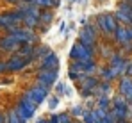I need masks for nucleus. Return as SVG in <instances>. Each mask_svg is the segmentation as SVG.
<instances>
[{
  "mask_svg": "<svg viewBox=\"0 0 132 123\" xmlns=\"http://www.w3.org/2000/svg\"><path fill=\"white\" fill-rule=\"evenodd\" d=\"M36 105L38 103L34 102L32 98H29L27 95H23L22 98L18 100V103H16V112L20 114V118H22L23 121H27L29 118H32V114H34V111H36Z\"/></svg>",
  "mask_w": 132,
  "mask_h": 123,
  "instance_id": "nucleus-1",
  "label": "nucleus"
},
{
  "mask_svg": "<svg viewBox=\"0 0 132 123\" xmlns=\"http://www.w3.org/2000/svg\"><path fill=\"white\" fill-rule=\"evenodd\" d=\"M71 57L75 62H82V64H93V50L84 46L82 43H77L71 48Z\"/></svg>",
  "mask_w": 132,
  "mask_h": 123,
  "instance_id": "nucleus-2",
  "label": "nucleus"
},
{
  "mask_svg": "<svg viewBox=\"0 0 132 123\" xmlns=\"http://www.w3.org/2000/svg\"><path fill=\"white\" fill-rule=\"evenodd\" d=\"M32 61H34L32 57H23V55L14 54V55H11V59L7 61V73H9V71H20L27 64H30Z\"/></svg>",
  "mask_w": 132,
  "mask_h": 123,
  "instance_id": "nucleus-3",
  "label": "nucleus"
},
{
  "mask_svg": "<svg viewBox=\"0 0 132 123\" xmlns=\"http://www.w3.org/2000/svg\"><path fill=\"white\" fill-rule=\"evenodd\" d=\"M22 48V43L16 39L14 36L11 34H5L0 38V50L2 52H18Z\"/></svg>",
  "mask_w": 132,
  "mask_h": 123,
  "instance_id": "nucleus-4",
  "label": "nucleus"
},
{
  "mask_svg": "<svg viewBox=\"0 0 132 123\" xmlns=\"http://www.w3.org/2000/svg\"><path fill=\"white\" fill-rule=\"evenodd\" d=\"M98 27L104 30V32H112V30H118L116 27V16L114 14H100L98 18Z\"/></svg>",
  "mask_w": 132,
  "mask_h": 123,
  "instance_id": "nucleus-5",
  "label": "nucleus"
},
{
  "mask_svg": "<svg viewBox=\"0 0 132 123\" xmlns=\"http://www.w3.org/2000/svg\"><path fill=\"white\" fill-rule=\"evenodd\" d=\"M55 77H57V70H39V73H38V86L48 87L52 82L55 80Z\"/></svg>",
  "mask_w": 132,
  "mask_h": 123,
  "instance_id": "nucleus-6",
  "label": "nucleus"
},
{
  "mask_svg": "<svg viewBox=\"0 0 132 123\" xmlns=\"http://www.w3.org/2000/svg\"><path fill=\"white\" fill-rule=\"evenodd\" d=\"M46 93H48V87H43V86H34V87H30V89L25 91V95H27L29 98H32L36 103L43 102L45 96H46Z\"/></svg>",
  "mask_w": 132,
  "mask_h": 123,
  "instance_id": "nucleus-7",
  "label": "nucleus"
},
{
  "mask_svg": "<svg viewBox=\"0 0 132 123\" xmlns=\"http://www.w3.org/2000/svg\"><path fill=\"white\" fill-rule=\"evenodd\" d=\"M95 41H96V30H95L93 27H86V29L80 32V43H82L84 46H88V48H93Z\"/></svg>",
  "mask_w": 132,
  "mask_h": 123,
  "instance_id": "nucleus-8",
  "label": "nucleus"
},
{
  "mask_svg": "<svg viewBox=\"0 0 132 123\" xmlns=\"http://www.w3.org/2000/svg\"><path fill=\"white\" fill-rule=\"evenodd\" d=\"M57 66H59V57H57L55 54H52V52H50V54L43 59L41 70H57Z\"/></svg>",
  "mask_w": 132,
  "mask_h": 123,
  "instance_id": "nucleus-9",
  "label": "nucleus"
},
{
  "mask_svg": "<svg viewBox=\"0 0 132 123\" xmlns=\"http://www.w3.org/2000/svg\"><path fill=\"white\" fill-rule=\"evenodd\" d=\"M116 41H118V45H127V43H130L129 34H127V27H118V30H116Z\"/></svg>",
  "mask_w": 132,
  "mask_h": 123,
  "instance_id": "nucleus-10",
  "label": "nucleus"
},
{
  "mask_svg": "<svg viewBox=\"0 0 132 123\" xmlns=\"http://www.w3.org/2000/svg\"><path fill=\"white\" fill-rule=\"evenodd\" d=\"M5 123H25L20 118V114L16 112V109L13 107V109H9L7 112H5Z\"/></svg>",
  "mask_w": 132,
  "mask_h": 123,
  "instance_id": "nucleus-11",
  "label": "nucleus"
},
{
  "mask_svg": "<svg viewBox=\"0 0 132 123\" xmlns=\"http://www.w3.org/2000/svg\"><path fill=\"white\" fill-rule=\"evenodd\" d=\"M121 93H123L129 100H132V80L130 79H123V80H121Z\"/></svg>",
  "mask_w": 132,
  "mask_h": 123,
  "instance_id": "nucleus-12",
  "label": "nucleus"
},
{
  "mask_svg": "<svg viewBox=\"0 0 132 123\" xmlns=\"http://www.w3.org/2000/svg\"><path fill=\"white\" fill-rule=\"evenodd\" d=\"M32 4L36 7H55L59 4V0H34Z\"/></svg>",
  "mask_w": 132,
  "mask_h": 123,
  "instance_id": "nucleus-13",
  "label": "nucleus"
},
{
  "mask_svg": "<svg viewBox=\"0 0 132 123\" xmlns=\"http://www.w3.org/2000/svg\"><path fill=\"white\" fill-rule=\"evenodd\" d=\"M39 21H41V23H50V21H52V13H50V11H43L41 16H39Z\"/></svg>",
  "mask_w": 132,
  "mask_h": 123,
  "instance_id": "nucleus-14",
  "label": "nucleus"
},
{
  "mask_svg": "<svg viewBox=\"0 0 132 123\" xmlns=\"http://www.w3.org/2000/svg\"><path fill=\"white\" fill-rule=\"evenodd\" d=\"M123 71H125L127 75H132V62H127V64H125V70H123Z\"/></svg>",
  "mask_w": 132,
  "mask_h": 123,
  "instance_id": "nucleus-15",
  "label": "nucleus"
},
{
  "mask_svg": "<svg viewBox=\"0 0 132 123\" xmlns=\"http://www.w3.org/2000/svg\"><path fill=\"white\" fill-rule=\"evenodd\" d=\"M2 73H7V62L0 61V75H2Z\"/></svg>",
  "mask_w": 132,
  "mask_h": 123,
  "instance_id": "nucleus-16",
  "label": "nucleus"
},
{
  "mask_svg": "<svg viewBox=\"0 0 132 123\" xmlns=\"http://www.w3.org/2000/svg\"><path fill=\"white\" fill-rule=\"evenodd\" d=\"M55 105H57V96H52L50 98V109H54Z\"/></svg>",
  "mask_w": 132,
  "mask_h": 123,
  "instance_id": "nucleus-17",
  "label": "nucleus"
},
{
  "mask_svg": "<svg viewBox=\"0 0 132 123\" xmlns=\"http://www.w3.org/2000/svg\"><path fill=\"white\" fill-rule=\"evenodd\" d=\"M71 112H73V116H80V112H82V107H75Z\"/></svg>",
  "mask_w": 132,
  "mask_h": 123,
  "instance_id": "nucleus-18",
  "label": "nucleus"
},
{
  "mask_svg": "<svg viewBox=\"0 0 132 123\" xmlns=\"http://www.w3.org/2000/svg\"><path fill=\"white\" fill-rule=\"evenodd\" d=\"M127 34H129V39L132 43V27H127Z\"/></svg>",
  "mask_w": 132,
  "mask_h": 123,
  "instance_id": "nucleus-19",
  "label": "nucleus"
},
{
  "mask_svg": "<svg viewBox=\"0 0 132 123\" xmlns=\"http://www.w3.org/2000/svg\"><path fill=\"white\" fill-rule=\"evenodd\" d=\"M0 123H5V112L0 111Z\"/></svg>",
  "mask_w": 132,
  "mask_h": 123,
  "instance_id": "nucleus-20",
  "label": "nucleus"
},
{
  "mask_svg": "<svg viewBox=\"0 0 132 123\" xmlns=\"http://www.w3.org/2000/svg\"><path fill=\"white\" fill-rule=\"evenodd\" d=\"M64 91V87H63V84H57V93H63Z\"/></svg>",
  "mask_w": 132,
  "mask_h": 123,
  "instance_id": "nucleus-21",
  "label": "nucleus"
},
{
  "mask_svg": "<svg viewBox=\"0 0 132 123\" xmlns=\"http://www.w3.org/2000/svg\"><path fill=\"white\" fill-rule=\"evenodd\" d=\"M11 82H13L11 79H4V80H2V84H11Z\"/></svg>",
  "mask_w": 132,
  "mask_h": 123,
  "instance_id": "nucleus-22",
  "label": "nucleus"
}]
</instances>
